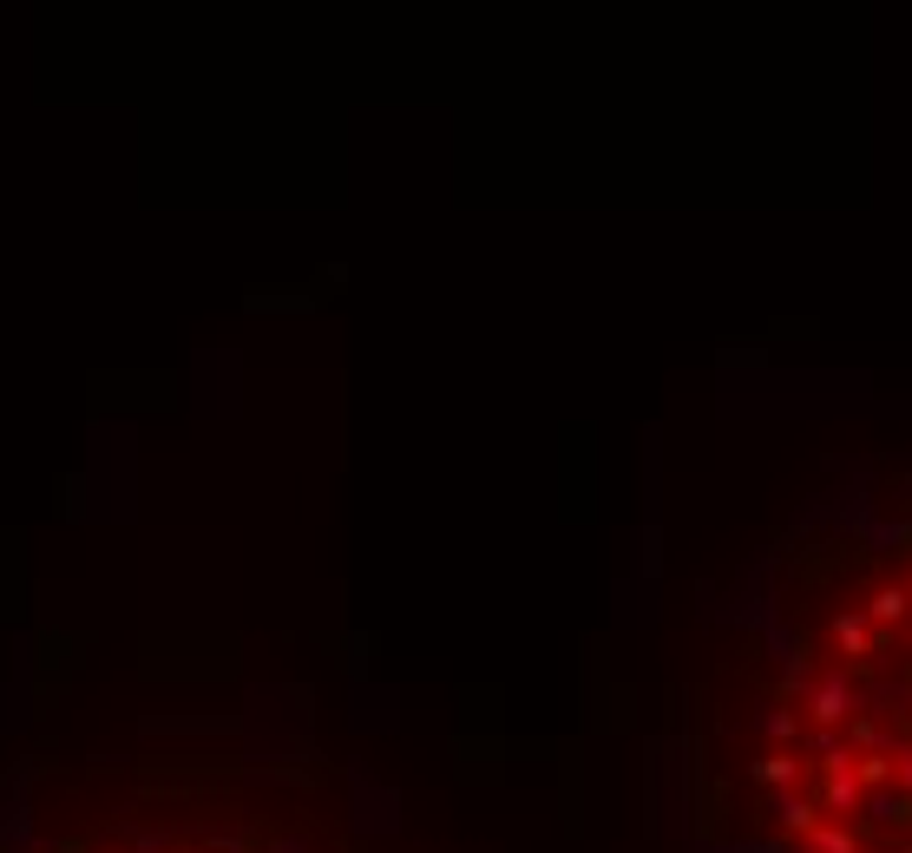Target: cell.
Returning <instances> with one entry per match:
<instances>
[{"label":"cell","mask_w":912,"mask_h":853,"mask_svg":"<svg viewBox=\"0 0 912 853\" xmlns=\"http://www.w3.org/2000/svg\"><path fill=\"white\" fill-rule=\"evenodd\" d=\"M709 775L742 853H912V473L774 552Z\"/></svg>","instance_id":"obj_1"},{"label":"cell","mask_w":912,"mask_h":853,"mask_svg":"<svg viewBox=\"0 0 912 853\" xmlns=\"http://www.w3.org/2000/svg\"><path fill=\"white\" fill-rule=\"evenodd\" d=\"M79 853H270L257 841H230L211 827H139V834H112V841H92Z\"/></svg>","instance_id":"obj_2"}]
</instances>
